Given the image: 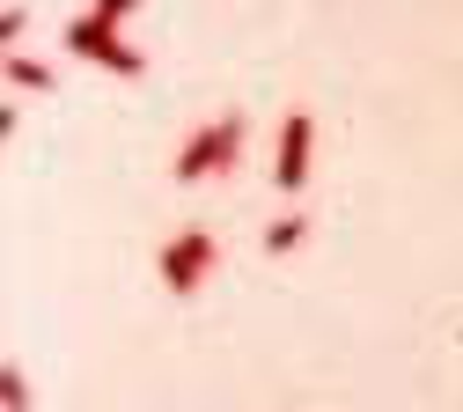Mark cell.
<instances>
[{"label": "cell", "instance_id": "1", "mask_svg": "<svg viewBox=\"0 0 463 412\" xmlns=\"http://www.w3.org/2000/svg\"><path fill=\"white\" fill-rule=\"evenodd\" d=\"M243 118L228 110V118H213V126H199L192 140H184V155H177V185H206V177H221V169H236V155H243Z\"/></svg>", "mask_w": 463, "mask_h": 412}, {"label": "cell", "instance_id": "2", "mask_svg": "<svg viewBox=\"0 0 463 412\" xmlns=\"http://www.w3.org/2000/svg\"><path fill=\"white\" fill-rule=\"evenodd\" d=\"M67 52L74 59H96V67H110L118 81H140L147 74V52L118 37V23H103V15H74L67 23Z\"/></svg>", "mask_w": 463, "mask_h": 412}, {"label": "cell", "instance_id": "3", "mask_svg": "<svg viewBox=\"0 0 463 412\" xmlns=\"http://www.w3.org/2000/svg\"><path fill=\"white\" fill-rule=\"evenodd\" d=\"M155 265H162V287H169V294H192V287L221 265V244H213L206 228H184V235H169V244L155 251Z\"/></svg>", "mask_w": 463, "mask_h": 412}, {"label": "cell", "instance_id": "4", "mask_svg": "<svg viewBox=\"0 0 463 412\" xmlns=\"http://www.w3.org/2000/svg\"><path fill=\"white\" fill-rule=\"evenodd\" d=\"M309 148H317V126L295 110V118H279V155H272V185L279 192H302L309 185Z\"/></svg>", "mask_w": 463, "mask_h": 412}, {"label": "cell", "instance_id": "5", "mask_svg": "<svg viewBox=\"0 0 463 412\" xmlns=\"http://www.w3.org/2000/svg\"><path fill=\"white\" fill-rule=\"evenodd\" d=\"M302 235H309V221H302V214H279V221L265 228V251L279 258V251H295V244H302Z\"/></svg>", "mask_w": 463, "mask_h": 412}, {"label": "cell", "instance_id": "6", "mask_svg": "<svg viewBox=\"0 0 463 412\" xmlns=\"http://www.w3.org/2000/svg\"><path fill=\"white\" fill-rule=\"evenodd\" d=\"M8 81H15V89H37V96H44V89H52V67H37V59H8Z\"/></svg>", "mask_w": 463, "mask_h": 412}, {"label": "cell", "instance_id": "7", "mask_svg": "<svg viewBox=\"0 0 463 412\" xmlns=\"http://www.w3.org/2000/svg\"><path fill=\"white\" fill-rule=\"evenodd\" d=\"M0 405H8V412H30V383H23V369H0Z\"/></svg>", "mask_w": 463, "mask_h": 412}, {"label": "cell", "instance_id": "8", "mask_svg": "<svg viewBox=\"0 0 463 412\" xmlns=\"http://www.w3.org/2000/svg\"><path fill=\"white\" fill-rule=\"evenodd\" d=\"M133 8H140V0H96V8H89V15H103V23H126Z\"/></svg>", "mask_w": 463, "mask_h": 412}]
</instances>
